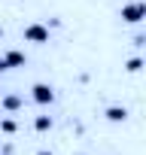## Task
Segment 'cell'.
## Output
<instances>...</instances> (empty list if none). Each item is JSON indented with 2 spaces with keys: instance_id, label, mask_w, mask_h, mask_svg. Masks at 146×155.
I'll use <instances>...</instances> for the list:
<instances>
[{
  "instance_id": "6da1fadb",
  "label": "cell",
  "mask_w": 146,
  "mask_h": 155,
  "mask_svg": "<svg viewBox=\"0 0 146 155\" xmlns=\"http://www.w3.org/2000/svg\"><path fill=\"white\" fill-rule=\"evenodd\" d=\"M49 25H40V21H31L28 28H25V40L28 43H37V46H43V43H49Z\"/></svg>"
},
{
  "instance_id": "7a4b0ae2",
  "label": "cell",
  "mask_w": 146,
  "mask_h": 155,
  "mask_svg": "<svg viewBox=\"0 0 146 155\" xmlns=\"http://www.w3.org/2000/svg\"><path fill=\"white\" fill-rule=\"evenodd\" d=\"M119 15H122V21L137 25V21H143V18H146V6H143V3H125V6L119 9Z\"/></svg>"
},
{
  "instance_id": "3957f363",
  "label": "cell",
  "mask_w": 146,
  "mask_h": 155,
  "mask_svg": "<svg viewBox=\"0 0 146 155\" xmlns=\"http://www.w3.org/2000/svg\"><path fill=\"white\" fill-rule=\"evenodd\" d=\"M31 97H34L40 107H49V104L55 101V88H52L49 82H37V85L31 88Z\"/></svg>"
},
{
  "instance_id": "277c9868",
  "label": "cell",
  "mask_w": 146,
  "mask_h": 155,
  "mask_svg": "<svg viewBox=\"0 0 146 155\" xmlns=\"http://www.w3.org/2000/svg\"><path fill=\"white\" fill-rule=\"evenodd\" d=\"M104 116H107L110 122H116V125H119V122H125V119H128V107L113 104V107H107V113H104Z\"/></svg>"
},
{
  "instance_id": "5b68a950",
  "label": "cell",
  "mask_w": 146,
  "mask_h": 155,
  "mask_svg": "<svg viewBox=\"0 0 146 155\" xmlns=\"http://www.w3.org/2000/svg\"><path fill=\"white\" fill-rule=\"evenodd\" d=\"M0 107H3L6 113H15V110H22V97H18V94H3Z\"/></svg>"
},
{
  "instance_id": "8992f818",
  "label": "cell",
  "mask_w": 146,
  "mask_h": 155,
  "mask_svg": "<svg viewBox=\"0 0 146 155\" xmlns=\"http://www.w3.org/2000/svg\"><path fill=\"white\" fill-rule=\"evenodd\" d=\"M3 61H6L9 67H25V52H18V49H9V52L3 55Z\"/></svg>"
},
{
  "instance_id": "52a82bcc",
  "label": "cell",
  "mask_w": 146,
  "mask_h": 155,
  "mask_svg": "<svg viewBox=\"0 0 146 155\" xmlns=\"http://www.w3.org/2000/svg\"><path fill=\"white\" fill-rule=\"evenodd\" d=\"M125 70H128V73H140V70H143V58H140V55L128 58V61H125Z\"/></svg>"
},
{
  "instance_id": "ba28073f",
  "label": "cell",
  "mask_w": 146,
  "mask_h": 155,
  "mask_svg": "<svg viewBox=\"0 0 146 155\" xmlns=\"http://www.w3.org/2000/svg\"><path fill=\"white\" fill-rule=\"evenodd\" d=\"M0 131H3V134H15L18 131V122L15 119H0Z\"/></svg>"
},
{
  "instance_id": "9c48e42d",
  "label": "cell",
  "mask_w": 146,
  "mask_h": 155,
  "mask_svg": "<svg viewBox=\"0 0 146 155\" xmlns=\"http://www.w3.org/2000/svg\"><path fill=\"white\" fill-rule=\"evenodd\" d=\"M34 128H37V131H49V128H52V116H37V119H34Z\"/></svg>"
},
{
  "instance_id": "30bf717a",
  "label": "cell",
  "mask_w": 146,
  "mask_h": 155,
  "mask_svg": "<svg viewBox=\"0 0 146 155\" xmlns=\"http://www.w3.org/2000/svg\"><path fill=\"white\" fill-rule=\"evenodd\" d=\"M3 70H9V64L3 61V55H0V73H3Z\"/></svg>"
},
{
  "instance_id": "8fae6325",
  "label": "cell",
  "mask_w": 146,
  "mask_h": 155,
  "mask_svg": "<svg viewBox=\"0 0 146 155\" xmlns=\"http://www.w3.org/2000/svg\"><path fill=\"white\" fill-rule=\"evenodd\" d=\"M37 155H52V152H46V149H40V152H37Z\"/></svg>"
},
{
  "instance_id": "7c38bea8",
  "label": "cell",
  "mask_w": 146,
  "mask_h": 155,
  "mask_svg": "<svg viewBox=\"0 0 146 155\" xmlns=\"http://www.w3.org/2000/svg\"><path fill=\"white\" fill-rule=\"evenodd\" d=\"M0 37H3V31H0Z\"/></svg>"
}]
</instances>
